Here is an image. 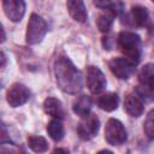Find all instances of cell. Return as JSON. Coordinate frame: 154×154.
I'll use <instances>...</instances> for the list:
<instances>
[{"instance_id":"19","label":"cell","mask_w":154,"mask_h":154,"mask_svg":"<svg viewBox=\"0 0 154 154\" xmlns=\"http://www.w3.org/2000/svg\"><path fill=\"white\" fill-rule=\"evenodd\" d=\"M112 23H113V14L111 12L109 13H102L96 19V25H97L99 30L102 32H108L111 26H112Z\"/></svg>"},{"instance_id":"21","label":"cell","mask_w":154,"mask_h":154,"mask_svg":"<svg viewBox=\"0 0 154 154\" xmlns=\"http://www.w3.org/2000/svg\"><path fill=\"white\" fill-rule=\"evenodd\" d=\"M1 60H2V63H1V66L4 67V66H5V54H4V53H1Z\"/></svg>"},{"instance_id":"11","label":"cell","mask_w":154,"mask_h":154,"mask_svg":"<svg viewBox=\"0 0 154 154\" xmlns=\"http://www.w3.org/2000/svg\"><path fill=\"white\" fill-rule=\"evenodd\" d=\"M124 108L126 111V113L131 117H140L143 112V100L142 97L135 93V94H130L128 95V97L125 99L124 102Z\"/></svg>"},{"instance_id":"3","label":"cell","mask_w":154,"mask_h":154,"mask_svg":"<svg viewBox=\"0 0 154 154\" xmlns=\"http://www.w3.org/2000/svg\"><path fill=\"white\" fill-rule=\"evenodd\" d=\"M138 81L140 85L136 93L143 101L154 100V64H147L141 69Z\"/></svg>"},{"instance_id":"16","label":"cell","mask_w":154,"mask_h":154,"mask_svg":"<svg viewBox=\"0 0 154 154\" xmlns=\"http://www.w3.org/2000/svg\"><path fill=\"white\" fill-rule=\"evenodd\" d=\"M47 132L52 140L60 141L64 136V125L61 123V119L53 118L47 125Z\"/></svg>"},{"instance_id":"22","label":"cell","mask_w":154,"mask_h":154,"mask_svg":"<svg viewBox=\"0 0 154 154\" xmlns=\"http://www.w3.org/2000/svg\"><path fill=\"white\" fill-rule=\"evenodd\" d=\"M152 1H154V0H152Z\"/></svg>"},{"instance_id":"17","label":"cell","mask_w":154,"mask_h":154,"mask_svg":"<svg viewBox=\"0 0 154 154\" xmlns=\"http://www.w3.org/2000/svg\"><path fill=\"white\" fill-rule=\"evenodd\" d=\"M132 14V20L137 26H143L147 24L148 19H149V14L147 8L142 7V6H135L131 11Z\"/></svg>"},{"instance_id":"1","label":"cell","mask_w":154,"mask_h":154,"mask_svg":"<svg viewBox=\"0 0 154 154\" xmlns=\"http://www.w3.org/2000/svg\"><path fill=\"white\" fill-rule=\"evenodd\" d=\"M54 73L59 88L69 94H77L83 88L81 71L66 57H59L54 63Z\"/></svg>"},{"instance_id":"18","label":"cell","mask_w":154,"mask_h":154,"mask_svg":"<svg viewBox=\"0 0 154 154\" xmlns=\"http://www.w3.org/2000/svg\"><path fill=\"white\" fill-rule=\"evenodd\" d=\"M28 144L36 153H43L48 149L47 141L41 136H30L28 138Z\"/></svg>"},{"instance_id":"4","label":"cell","mask_w":154,"mask_h":154,"mask_svg":"<svg viewBox=\"0 0 154 154\" xmlns=\"http://www.w3.org/2000/svg\"><path fill=\"white\" fill-rule=\"evenodd\" d=\"M46 32H47V23L45 22V19L41 16L32 13L28 23L26 42L30 45H37L42 41Z\"/></svg>"},{"instance_id":"8","label":"cell","mask_w":154,"mask_h":154,"mask_svg":"<svg viewBox=\"0 0 154 154\" xmlns=\"http://www.w3.org/2000/svg\"><path fill=\"white\" fill-rule=\"evenodd\" d=\"M100 122L95 114H87L82 117L79 124H78V135L82 140H91L99 131Z\"/></svg>"},{"instance_id":"20","label":"cell","mask_w":154,"mask_h":154,"mask_svg":"<svg viewBox=\"0 0 154 154\" xmlns=\"http://www.w3.org/2000/svg\"><path fill=\"white\" fill-rule=\"evenodd\" d=\"M143 130L149 140H154V109H152L148 113V116L144 120Z\"/></svg>"},{"instance_id":"15","label":"cell","mask_w":154,"mask_h":154,"mask_svg":"<svg viewBox=\"0 0 154 154\" xmlns=\"http://www.w3.org/2000/svg\"><path fill=\"white\" fill-rule=\"evenodd\" d=\"M90 108H91V100L87 95H81L78 99L75 100L73 106H72L73 112L81 118L87 116V114H89L90 113Z\"/></svg>"},{"instance_id":"12","label":"cell","mask_w":154,"mask_h":154,"mask_svg":"<svg viewBox=\"0 0 154 154\" xmlns=\"http://www.w3.org/2000/svg\"><path fill=\"white\" fill-rule=\"evenodd\" d=\"M67 11L70 16L78 23H84L88 18L87 8L84 6L83 0H67L66 1Z\"/></svg>"},{"instance_id":"7","label":"cell","mask_w":154,"mask_h":154,"mask_svg":"<svg viewBox=\"0 0 154 154\" xmlns=\"http://www.w3.org/2000/svg\"><path fill=\"white\" fill-rule=\"evenodd\" d=\"M108 67L111 72L120 79H128L135 72V63L128 58H113L109 60Z\"/></svg>"},{"instance_id":"13","label":"cell","mask_w":154,"mask_h":154,"mask_svg":"<svg viewBox=\"0 0 154 154\" xmlns=\"http://www.w3.org/2000/svg\"><path fill=\"white\" fill-rule=\"evenodd\" d=\"M43 109L45 112L51 116L52 118H57V119H63L65 116L64 112V107L60 100L55 99V97H47L43 102Z\"/></svg>"},{"instance_id":"2","label":"cell","mask_w":154,"mask_h":154,"mask_svg":"<svg viewBox=\"0 0 154 154\" xmlns=\"http://www.w3.org/2000/svg\"><path fill=\"white\" fill-rule=\"evenodd\" d=\"M118 46L124 53L125 58L132 63H137L141 57V38L137 34L123 31L118 36Z\"/></svg>"},{"instance_id":"6","label":"cell","mask_w":154,"mask_h":154,"mask_svg":"<svg viewBox=\"0 0 154 154\" xmlns=\"http://www.w3.org/2000/svg\"><path fill=\"white\" fill-rule=\"evenodd\" d=\"M87 87L93 94H100L106 88V78L103 72L96 67V66H89L87 70V77H85Z\"/></svg>"},{"instance_id":"10","label":"cell","mask_w":154,"mask_h":154,"mask_svg":"<svg viewBox=\"0 0 154 154\" xmlns=\"http://www.w3.org/2000/svg\"><path fill=\"white\" fill-rule=\"evenodd\" d=\"M2 8L10 20L19 22L25 13V2L24 0H2Z\"/></svg>"},{"instance_id":"9","label":"cell","mask_w":154,"mask_h":154,"mask_svg":"<svg viewBox=\"0 0 154 154\" xmlns=\"http://www.w3.org/2000/svg\"><path fill=\"white\" fill-rule=\"evenodd\" d=\"M6 99H7V102L10 103V106L19 107V106L24 105L25 102H28V100L30 99V90L24 84L14 83L7 90Z\"/></svg>"},{"instance_id":"5","label":"cell","mask_w":154,"mask_h":154,"mask_svg":"<svg viewBox=\"0 0 154 154\" xmlns=\"http://www.w3.org/2000/svg\"><path fill=\"white\" fill-rule=\"evenodd\" d=\"M126 130L124 125L114 118H111L105 128V138L111 146H120L126 141Z\"/></svg>"},{"instance_id":"14","label":"cell","mask_w":154,"mask_h":154,"mask_svg":"<svg viewBox=\"0 0 154 154\" xmlns=\"http://www.w3.org/2000/svg\"><path fill=\"white\" fill-rule=\"evenodd\" d=\"M118 102H119L118 95L114 93H106L97 97V106L106 112H112L117 109Z\"/></svg>"}]
</instances>
